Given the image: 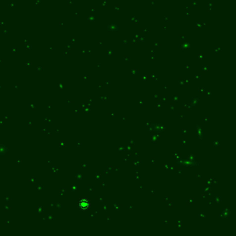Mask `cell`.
Masks as SVG:
<instances>
[{"mask_svg":"<svg viewBox=\"0 0 236 236\" xmlns=\"http://www.w3.org/2000/svg\"><path fill=\"white\" fill-rule=\"evenodd\" d=\"M89 206V202L87 199H82V200H81L80 202V206L83 209H87Z\"/></svg>","mask_w":236,"mask_h":236,"instance_id":"6da1fadb","label":"cell"}]
</instances>
